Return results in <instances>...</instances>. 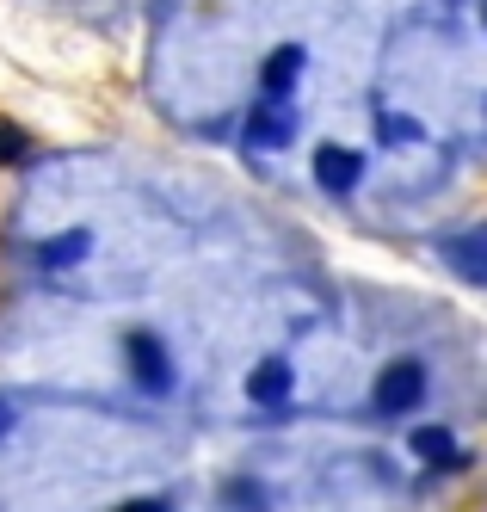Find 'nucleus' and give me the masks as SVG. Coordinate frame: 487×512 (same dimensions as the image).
<instances>
[{
  "mask_svg": "<svg viewBox=\"0 0 487 512\" xmlns=\"http://www.w3.org/2000/svg\"><path fill=\"white\" fill-rule=\"evenodd\" d=\"M420 395H426V371H420L414 358L389 364V371L377 377V408H383V414H407V408H420Z\"/></svg>",
  "mask_w": 487,
  "mask_h": 512,
  "instance_id": "f257e3e1",
  "label": "nucleus"
},
{
  "mask_svg": "<svg viewBox=\"0 0 487 512\" xmlns=\"http://www.w3.org/2000/svg\"><path fill=\"white\" fill-rule=\"evenodd\" d=\"M130 371H136V383L142 389H167L173 383V358H167V346L155 340V334H130Z\"/></svg>",
  "mask_w": 487,
  "mask_h": 512,
  "instance_id": "f03ea898",
  "label": "nucleus"
},
{
  "mask_svg": "<svg viewBox=\"0 0 487 512\" xmlns=\"http://www.w3.org/2000/svg\"><path fill=\"white\" fill-rule=\"evenodd\" d=\"M315 173H321L327 192H352V186H358V155H352V149H333V142H327V149L315 155Z\"/></svg>",
  "mask_w": 487,
  "mask_h": 512,
  "instance_id": "7ed1b4c3",
  "label": "nucleus"
},
{
  "mask_svg": "<svg viewBox=\"0 0 487 512\" xmlns=\"http://www.w3.org/2000/svg\"><path fill=\"white\" fill-rule=\"evenodd\" d=\"M247 395L266 401V408H272V401H284V395H290V364H284V358H266V364L247 377Z\"/></svg>",
  "mask_w": 487,
  "mask_h": 512,
  "instance_id": "20e7f679",
  "label": "nucleus"
},
{
  "mask_svg": "<svg viewBox=\"0 0 487 512\" xmlns=\"http://www.w3.org/2000/svg\"><path fill=\"white\" fill-rule=\"evenodd\" d=\"M81 253H87V229H68L62 241H50V247H37V266H44V272H68L74 260H81Z\"/></svg>",
  "mask_w": 487,
  "mask_h": 512,
  "instance_id": "39448f33",
  "label": "nucleus"
},
{
  "mask_svg": "<svg viewBox=\"0 0 487 512\" xmlns=\"http://www.w3.org/2000/svg\"><path fill=\"white\" fill-rule=\"evenodd\" d=\"M296 68H303V50H296V44H284V50L266 62V93H284V87L296 81Z\"/></svg>",
  "mask_w": 487,
  "mask_h": 512,
  "instance_id": "423d86ee",
  "label": "nucleus"
},
{
  "mask_svg": "<svg viewBox=\"0 0 487 512\" xmlns=\"http://www.w3.org/2000/svg\"><path fill=\"white\" fill-rule=\"evenodd\" d=\"M253 142H266V149L290 142V118H278V112H259V118H253Z\"/></svg>",
  "mask_w": 487,
  "mask_h": 512,
  "instance_id": "0eeeda50",
  "label": "nucleus"
},
{
  "mask_svg": "<svg viewBox=\"0 0 487 512\" xmlns=\"http://www.w3.org/2000/svg\"><path fill=\"white\" fill-rule=\"evenodd\" d=\"M414 451L420 457H451V432H444V426H420L414 432Z\"/></svg>",
  "mask_w": 487,
  "mask_h": 512,
  "instance_id": "6e6552de",
  "label": "nucleus"
},
{
  "mask_svg": "<svg viewBox=\"0 0 487 512\" xmlns=\"http://www.w3.org/2000/svg\"><path fill=\"white\" fill-rule=\"evenodd\" d=\"M25 155V136H13V130H0V161H19Z\"/></svg>",
  "mask_w": 487,
  "mask_h": 512,
  "instance_id": "1a4fd4ad",
  "label": "nucleus"
},
{
  "mask_svg": "<svg viewBox=\"0 0 487 512\" xmlns=\"http://www.w3.org/2000/svg\"><path fill=\"white\" fill-rule=\"evenodd\" d=\"M124 512H167L161 500H136V506H124Z\"/></svg>",
  "mask_w": 487,
  "mask_h": 512,
  "instance_id": "9d476101",
  "label": "nucleus"
},
{
  "mask_svg": "<svg viewBox=\"0 0 487 512\" xmlns=\"http://www.w3.org/2000/svg\"><path fill=\"white\" fill-rule=\"evenodd\" d=\"M7 426H13V414H7V408H0V432H7Z\"/></svg>",
  "mask_w": 487,
  "mask_h": 512,
  "instance_id": "9b49d317",
  "label": "nucleus"
}]
</instances>
